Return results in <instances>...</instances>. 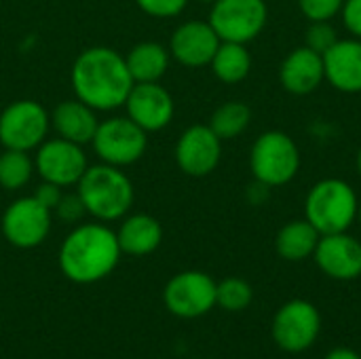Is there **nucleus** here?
Returning a JSON list of instances; mask_svg holds the SVG:
<instances>
[{"mask_svg": "<svg viewBox=\"0 0 361 359\" xmlns=\"http://www.w3.org/2000/svg\"><path fill=\"white\" fill-rule=\"evenodd\" d=\"M70 78L76 99L102 112L125 106L133 87L125 57L108 47L85 49L76 57Z\"/></svg>", "mask_w": 361, "mask_h": 359, "instance_id": "obj_1", "label": "nucleus"}, {"mask_svg": "<svg viewBox=\"0 0 361 359\" xmlns=\"http://www.w3.org/2000/svg\"><path fill=\"white\" fill-rule=\"evenodd\" d=\"M121 245L116 233L102 222L76 226L59 248V269L74 284H95L108 277L118 260Z\"/></svg>", "mask_w": 361, "mask_h": 359, "instance_id": "obj_2", "label": "nucleus"}, {"mask_svg": "<svg viewBox=\"0 0 361 359\" xmlns=\"http://www.w3.org/2000/svg\"><path fill=\"white\" fill-rule=\"evenodd\" d=\"M76 193L85 203L87 214L99 222H112L123 218L135 199L131 180L121 171V167L102 163L87 167L76 184Z\"/></svg>", "mask_w": 361, "mask_h": 359, "instance_id": "obj_3", "label": "nucleus"}, {"mask_svg": "<svg viewBox=\"0 0 361 359\" xmlns=\"http://www.w3.org/2000/svg\"><path fill=\"white\" fill-rule=\"evenodd\" d=\"M360 201L355 190L338 178L317 182L305 201V216L319 235L347 233L355 222Z\"/></svg>", "mask_w": 361, "mask_h": 359, "instance_id": "obj_4", "label": "nucleus"}, {"mask_svg": "<svg viewBox=\"0 0 361 359\" xmlns=\"http://www.w3.org/2000/svg\"><path fill=\"white\" fill-rule=\"evenodd\" d=\"M250 167L256 182L271 186L288 184L300 167V152L296 142L283 131L262 133L250 154Z\"/></svg>", "mask_w": 361, "mask_h": 359, "instance_id": "obj_5", "label": "nucleus"}, {"mask_svg": "<svg viewBox=\"0 0 361 359\" xmlns=\"http://www.w3.org/2000/svg\"><path fill=\"white\" fill-rule=\"evenodd\" d=\"M91 144L102 163L127 167L144 157L148 138L146 131L140 125H135L129 116H114L97 125Z\"/></svg>", "mask_w": 361, "mask_h": 359, "instance_id": "obj_6", "label": "nucleus"}, {"mask_svg": "<svg viewBox=\"0 0 361 359\" xmlns=\"http://www.w3.org/2000/svg\"><path fill=\"white\" fill-rule=\"evenodd\" d=\"M322 332V315L309 300L294 298L273 317L271 336L286 353H305L315 345Z\"/></svg>", "mask_w": 361, "mask_h": 359, "instance_id": "obj_7", "label": "nucleus"}, {"mask_svg": "<svg viewBox=\"0 0 361 359\" xmlns=\"http://www.w3.org/2000/svg\"><path fill=\"white\" fill-rule=\"evenodd\" d=\"M49 112L34 99H17L0 114V144L13 150H34L49 133Z\"/></svg>", "mask_w": 361, "mask_h": 359, "instance_id": "obj_8", "label": "nucleus"}, {"mask_svg": "<svg viewBox=\"0 0 361 359\" xmlns=\"http://www.w3.org/2000/svg\"><path fill=\"white\" fill-rule=\"evenodd\" d=\"M264 0H216L209 13V23L224 42L247 44L267 25Z\"/></svg>", "mask_w": 361, "mask_h": 359, "instance_id": "obj_9", "label": "nucleus"}, {"mask_svg": "<svg viewBox=\"0 0 361 359\" xmlns=\"http://www.w3.org/2000/svg\"><path fill=\"white\" fill-rule=\"evenodd\" d=\"M163 303L180 320L203 317L216 307V281L203 271H182L167 281Z\"/></svg>", "mask_w": 361, "mask_h": 359, "instance_id": "obj_10", "label": "nucleus"}, {"mask_svg": "<svg viewBox=\"0 0 361 359\" xmlns=\"http://www.w3.org/2000/svg\"><path fill=\"white\" fill-rule=\"evenodd\" d=\"M34 167L44 182L66 188V186H76L89 165L82 146L68 142L63 138H53V140H44L38 146Z\"/></svg>", "mask_w": 361, "mask_h": 359, "instance_id": "obj_11", "label": "nucleus"}, {"mask_svg": "<svg viewBox=\"0 0 361 359\" xmlns=\"http://www.w3.org/2000/svg\"><path fill=\"white\" fill-rule=\"evenodd\" d=\"M51 231V212L40 205L34 197H21L13 201L2 216V235L4 239L19 248L32 250L38 248Z\"/></svg>", "mask_w": 361, "mask_h": 359, "instance_id": "obj_12", "label": "nucleus"}, {"mask_svg": "<svg viewBox=\"0 0 361 359\" xmlns=\"http://www.w3.org/2000/svg\"><path fill=\"white\" fill-rule=\"evenodd\" d=\"M222 157V140L212 131L209 125L188 127L176 144L178 167L192 178L209 176Z\"/></svg>", "mask_w": 361, "mask_h": 359, "instance_id": "obj_13", "label": "nucleus"}, {"mask_svg": "<svg viewBox=\"0 0 361 359\" xmlns=\"http://www.w3.org/2000/svg\"><path fill=\"white\" fill-rule=\"evenodd\" d=\"M125 108L127 116L146 133L165 129L173 118V97L159 83H133Z\"/></svg>", "mask_w": 361, "mask_h": 359, "instance_id": "obj_14", "label": "nucleus"}, {"mask_svg": "<svg viewBox=\"0 0 361 359\" xmlns=\"http://www.w3.org/2000/svg\"><path fill=\"white\" fill-rule=\"evenodd\" d=\"M317 267L336 281H351L361 275V243L347 235H322L313 252Z\"/></svg>", "mask_w": 361, "mask_h": 359, "instance_id": "obj_15", "label": "nucleus"}, {"mask_svg": "<svg viewBox=\"0 0 361 359\" xmlns=\"http://www.w3.org/2000/svg\"><path fill=\"white\" fill-rule=\"evenodd\" d=\"M220 42L222 40L209 21L195 19V21H184L182 25L176 28L169 51L182 66L201 68L212 63Z\"/></svg>", "mask_w": 361, "mask_h": 359, "instance_id": "obj_16", "label": "nucleus"}, {"mask_svg": "<svg viewBox=\"0 0 361 359\" xmlns=\"http://www.w3.org/2000/svg\"><path fill=\"white\" fill-rule=\"evenodd\" d=\"M324 72L343 93H361V38L338 40L324 53Z\"/></svg>", "mask_w": 361, "mask_h": 359, "instance_id": "obj_17", "label": "nucleus"}, {"mask_svg": "<svg viewBox=\"0 0 361 359\" xmlns=\"http://www.w3.org/2000/svg\"><path fill=\"white\" fill-rule=\"evenodd\" d=\"M326 78L324 72V55L315 53L313 49L298 47L294 49L281 63L279 80L286 91L294 95H309L313 93L322 80Z\"/></svg>", "mask_w": 361, "mask_h": 359, "instance_id": "obj_18", "label": "nucleus"}, {"mask_svg": "<svg viewBox=\"0 0 361 359\" xmlns=\"http://www.w3.org/2000/svg\"><path fill=\"white\" fill-rule=\"evenodd\" d=\"M51 125L57 131V138L85 146L91 144L99 121L91 106L82 104L80 99H68L55 106L51 114Z\"/></svg>", "mask_w": 361, "mask_h": 359, "instance_id": "obj_19", "label": "nucleus"}, {"mask_svg": "<svg viewBox=\"0 0 361 359\" xmlns=\"http://www.w3.org/2000/svg\"><path fill=\"white\" fill-rule=\"evenodd\" d=\"M123 254L129 256H148L163 241V229L157 218L148 214H133L123 220L116 233Z\"/></svg>", "mask_w": 361, "mask_h": 359, "instance_id": "obj_20", "label": "nucleus"}, {"mask_svg": "<svg viewBox=\"0 0 361 359\" xmlns=\"http://www.w3.org/2000/svg\"><path fill=\"white\" fill-rule=\"evenodd\" d=\"M133 83H159L169 68V51L159 42H140L125 57Z\"/></svg>", "mask_w": 361, "mask_h": 359, "instance_id": "obj_21", "label": "nucleus"}, {"mask_svg": "<svg viewBox=\"0 0 361 359\" xmlns=\"http://www.w3.org/2000/svg\"><path fill=\"white\" fill-rule=\"evenodd\" d=\"M319 237L322 235L313 229V224L307 218L292 220L277 233L275 250L283 260L300 262V260H307L309 256H313Z\"/></svg>", "mask_w": 361, "mask_h": 359, "instance_id": "obj_22", "label": "nucleus"}, {"mask_svg": "<svg viewBox=\"0 0 361 359\" xmlns=\"http://www.w3.org/2000/svg\"><path fill=\"white\" fill-rule=\"evenodd\" d=\"M209 66H212L216 78L233 85V83H241L250 74L252 57H250V51L245 49V44L222 40Z\"/></svg>", "mask_w": 361, "mask_h": 359, "instance_id": "obj_23", "label": "nucleus"}, {"mask_svg": "<svg viewBox=\"0 0 361 359\" xmlns=\"http://www.w3.org/2000/svg\"><path fill=\"white\" fill-rule=\"evenodd\" d=\"M252 121V112L243 102H226L212 114L209 127L220 140H233L241 135Z\"/></svg>", "mask_w": 361, "mask_h": 359, "instance_id": "obj_24", "label": "nucleus"}, {"mask_svg": "<svg viewBox=\"0 0 361 359\" xmlns=\"http://www.w3.org/2000/svg\"><path fill=\"white\" fill-rule=\"evenodd\" d=\"M34 174V161L25 150L4 148L0 154V186L6 190L23 188Z\"/></svg>", "mask_w": 361, "mask_h": 359, "instance_id": "obj_25", "label": "nucleus"}, {"mask_svg": "<svg viewBox=\"0 0 361 359\" xmlns=\"http://www.w3.org/2000/svg\"><path fill=\"white\" fill-rule=\"evenodd\" d=\"M254 292L245 279L226 277L216 284V305L224 311H243L252 305Z\"/></svg>", "mask_w": 361, "mask_h": 359, "instance_id": "obj_26", "label": "nucleus"}, {"mask_svg": "<svg viewBox=\"0 0 361 359\" xmlns=\"http://www.w3.org/2000/svg\"><path fill=\"white\" fill-rule=\"evenodd\" d=\"M338 42L336 30L328 21H311L307 30V47L313 49L315 53L324 55Z\"/></svg>", "mask_w": 361, "mask_h": 359, "instance_id": "obj_27", "label": "nucleus"}, {"mask_svg": "<svg viewBox=\"0 0 361 359\" xmlns=\"http://www.w3.org/2000/svg\"><path fill=\"white\" fill-rule=\"evenodd\" d=\"M300 11L311 21H328L343 11L345 0H298Z\"/></svg>", "mask_w": 361, "mask_h": 359, "instance_id": "obj_28", "label": "nucleus"}, {"mask_svg": "<svg viewBox=\"0 0 361 359\" xmlns=\"http://www.w3.org/2000/svg\"><path fill=\"white\" fill-rule=\"evenodd\" d=\"M135 4L152 17L159 19H167V17H176L184 11V6L188 4V0H135Z\"/></svg>", "mask_w": 361, "mask_h": 359, "instance_id": "obj_29", "label": "nucleus"}, {"mask_svg": "<svg viewBox=\"0 0 361 359\" xmlns=\"http://www.w3.org/2000/svg\"><path fill=\"white\" fill-rule=\"evenodd\" d=\"M53 212L63 222H78L87 214L85 203L78 197V193H74V195H61V199H59V203H57V207Z\"/></svg>", "mask_w": 361, "mask_h": 359, "instance_id": "obj_30", "label": "nucleus"}, {"mask_svg": "<svg viewBox=\"0 0 361 359\" xmlns=\"http://www.w3.org/2000/svg\"><path fill=\"white\" fill-rule=\"evenodd\" d=\"M61 188L57 186V184H51V182H44L42 180V184L34 190V199L40 203V205H44L49 212H53L55 207H57V203H59V199H61Z\"/></svg>", "mask_w": 361, "mask_h": 359, "instance_id": "obj_31", "label": "nucleus"}, {"mask_svg": "<svg viewBox=\"0 0 361 359\" xmlns=\"http://www.w3.org/2000/svg\"><path fill=\"white\" fill-rule=\"evenodd\" d=\"M343 21L353 36L361 38V0H345Z\"/></svg>", "mask_w": 361, "mask_h": 359, "instance_id": "obj_32", "label": "nucleus"}, {"mask_svg": "<svg viewBox=\"0 0 361 359\" xmlns=\"http://www.w3.org/2000/svg\"><path fill=\"white\" fill-rule=\"evenodd\" d=\"M324 359H361V355L357 351L349 349V347H336V349H332Z\"/></svg>", "mask_w": 361, "mask_h": 359, "instance_id": "obj_33", "label": "nucleus"}, {"mask_svg": "<svg viewBox=\"0 0 361 359\" xmlns=\"http://www.w3.org/2000/svg\"><path fill=\"white\" fill-rule=\"evenodd\" d=\"M357 169H360V176H361V148H360V154H357Z\"/></svg>", "mask_w": 361, "mask_h": 359, "instance_id": "obj_34", "label": "nucleus"}, {"mask_svg": "<svg viewBox=\"0 0 361 359\" xmlns=\"http://www.w3.org/2000/svg\"><path fill=\"white\" fill-rule=\"evenodd\" d=\"M357 218H360V224H361V203H360V209H357Z\"/></svg>", "mask_w": 361, "mask_h": 359, "instance_id": "obj_35", "label": "nucleus"}, {"mask_svg": "<svg viewBox=\"0 0 361 359\" xmlns=\"http://www.w3.org/2000/svg\"><path fill=\"white\" fill-rule=\"evenodd\" d=\"M199 2H209V4H214L216 0H199Z\"/></svg>", "mask_w": 361, "mask_h": 359, "instance_id": "obj_36", "label": "nucleus"}]
</instances>
